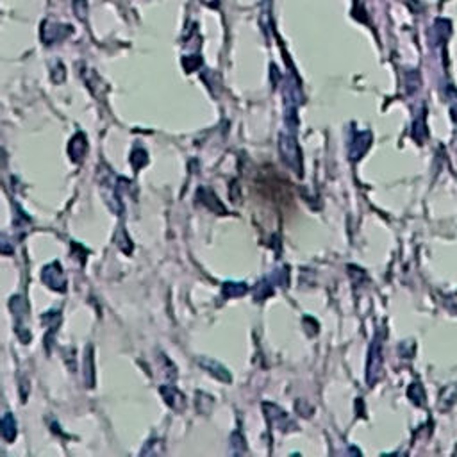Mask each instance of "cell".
<instances>
[{"label": "cell", "instance_id": "obj_1", "mask_svg": "<svg viewBox=\"0 0 457 457\" xmlns=\"http://www.w3.org/2000/svg\"><path fill=\"white\" fill-rule=\"evenodd\" d=\"M207 363H209V365H211V370L218 368V365H216V363H214V365H213V363H211V361H207ZM220 370H221V372H227V370H223V368H220ZM214 373H216L218 377H221V379H223V381H231V375H228V373H220V372H214Z\"/></svg>", "mask_w": 457, "mask_h": 457}]
</instances>
